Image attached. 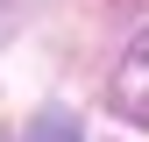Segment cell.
<instances>
[{"mask_svg":"<svg viewBox=\"0 0 149 142\" xmlns=\"http://www.w3.org/2000/svg\"><path fill=\"white\" fill-rule=\"evenodd\" d=\"M0 142H7V135H0Z\"/></svg>","mask_w":149,"mask_h":142,"instance_id":"obj_3","label":"cell"},{"mask_svg":"<svg viewBox=\"0 0 149 142\" xmlns=\"http://www.w3.org/2000/svg\"><path fill=\"white\" fill-rule=\"evenodd\" d=\"M29 142H78V121L57 114V106H43V114L29 121Z\"/></svg>","mask_w":149,"mask_h":142,"instance_id":"obj_2","label":"cell"},{"mask_svg":"<svg viewBox=\"0 0 149 142\" xmlns=\"http://www.w3.org/2000/svg\"><path fill=\"white\" fill-rule=\"evenodd\" d=\"M107 106H114L121 121H135V128H149V22L135 29V43L121 50L114 85H107Z\"/></svg>","mask_w":149,"mask_h":142,"instance_id":"obj_1","label":"cell"}]
</instances>
